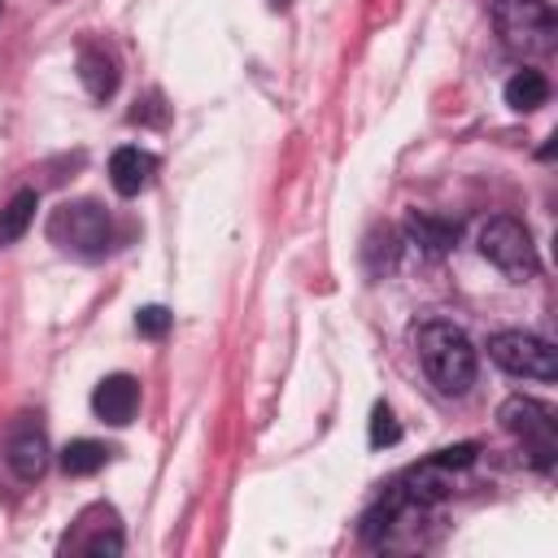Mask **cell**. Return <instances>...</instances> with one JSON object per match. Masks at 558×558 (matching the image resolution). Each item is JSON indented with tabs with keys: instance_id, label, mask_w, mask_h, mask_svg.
Listing matches in <instances>:
<instances>
[{
	"instance_id": "obj_5",
	"label": "cell",
	"mask_w": 558,
	"mask_h": 558,
	"mask_svg": "<svg viewBox=\"0 0 558 558\" xmlns=\"http://www.w3.org/2000/svg\"><path fill=\"white\" fill-rule=\"evenodd\" d=\"M488 357L501 366V371H510V375H519V379H554L558 375V357H554V349H549V340H541V336H532V331H497L493 340H488Z\"/></svg>"
},
{
	"instance_id": "obj_15",
	"label": "cell",
	"mask_w": 558,
	"mask_h": 558,
	"mask_svg": "<svg viewBox=\"0 0 558 558\" xmlns=\"http://www.w3.org/2000/svg\"><path fill=\"white\" fill-rule=\"evenodd\" d=\"M362 257H366V270H371V275L392 270V266H397V235H392L388 227H384V231H371Z\"/></svg>"
},
{
	"instance_id": "obj_17",
	"label": "cell",
	"mask_w": 558,
	"mask_h": 558,
	"mask_svg": "<svg viewBox=\"0 0 558 558\" xmlns=\"http://www.w3.org/2000/svg\"><path fill=\"white\" fill-rule=\"evenodd\" d=\"M135 331L148 336V340H161V336L170 331V310H166V305H144V310L135 314Z\"/></svg>"
},
{
	"instance_id": "obj_14",
	"label": "cell",
	"mask_w": 558,
	"mask_h": 558,
	"mask_svg": "<svg viewBox=\"0 0 558 558\" xmlns=\"http://www.w3.org/2000/svg\"><path fill=\"white\" fill-rule=\"evenodd\" d=\"M109 453H113L109 445L78 436V440H70V445L61 449V471H65V475H92V471H100V466L109 462Z\"/></svg>"
},
{
	"instance_id": "obj_11",
	"label": "cell",
	"mask_w": 558,
	"mask_h": 558,
	"mask_svg": "<svg viewBox=\"0 0 558 558\" xmlns=\"http://www.w3.org/2000/svg\"><path fill=\"white\" fill-rule=\"evenodd\" d=\"M78 78H83V87H87L96 100H105V96L118 92V61H113L105 48H83V52H78Z\"/></svg>"
},
{
	"instance_id": "obj_8",
	"label": "cell",
	"mask_w": 558,
	"mask_h": 558,
	"mask_svg": "<svg viewBox=\"0 0 558 558\" xmlns=\"http://www.w3.org/2000/svg\"><path fill=\"white\" fill-rule=\"evenodd\" d=\"M153 174H157V157L153 153H144L135 144L113 148V157H109V183H113L118 196H140L153 183Z\"/></svg>"
},
{
	"instance_id": "obj_10",
	"label": "cell",
	"mask_w": 558,
	"mask_h": 558,
	"mask_svg": "<svg viewBox=\"0 0 558 558\" xmlns=\"http://www.w3.org/2000/svg\"><path fill=\"white\" fill-rule=\"evenodd\" d=\"M405 235H410L414 248L440 257V253L453 248V240H458V222H449V218H440V214H432V209H414V214L405 218Z\"/></svg>"
},
{
	"instance_id": "obj_3",
	"label": "cell",
	"mask_w": 558,
	"mask_h": 558,
	"mask_svg": "<svg viewBox=\"0 0 558 558\" xmlns=\"http://www.w3.org/2000/svg\"><path fill=\"white\" fill-rule=\"evenodd\" d=\"M493 22H497V35L510 52H523V57H545L554 52V39H558V17L545 0H497L493 4Z\"/></svg>"
},
{
	"instance_id": "obj_18",
	"label": "cell",
	"mask_w": 558,
	"mask_h": 558,
	"mask_svg": "<svg viewBox=\"0 0 558 558\" xmlns=\"http://www.w3.org/2000/svg\"><path fill=\"white\" fill-rule=\"evenodd\" d=\"M432 462H436V466H445V471L471 466V462H475V445H449V449H440Z\"/></svg>"
},
{
	"instance_id": "obj_1",
	"label": "cell",
	"mask_w": 558,
	"mask_h": 558,
	"mask_svg": "<svg viewBox=\"0 0 558 558\" xmlns=\"http://www.w3.org/2000/svg\"><path fill=\"white\" fill-rule=\"evenodd\" d=\"M414 349H418V362H423L427 379L445 397H458V392H466L475 384V349H471L462 327H453V323H423L414 331Z\"/></svg>"
},
{
	"instance_id": "obj_4",
	"label": "cell",
	"mask_w": 558,
	"mask_h": 558,
	"mask_svg": "<svg viewBox=\"0 0 558 558\" xmlns=\"http://www.w3.org/2000/svg\"><path fill=\"white\" fill-rule=\"evenodd\" d=\"M480 253H484L506 279H514V283H523V279H532V275L541 270L536 244H532L527 227H523L519 218H506V214H497V218H488V222L480 227Z\"/></svg>"
},
{
	"instance_id": "obj_13",
	"label": "cell",
	"mask_w": 558,
	"mask_h": 558,
	"mask_svg": "<svg viewBox=\"0 0 558 558\" xmlns=\"http://www.w3.org/2000/svg\"><path fill=\"white\" fill-rule=\"evenodd\" d=\"M545 100H549V83H545L541 70H519V74L506 83V105L519 109V113H532V109H541Z\"/></svg>"
},
{
	"instance_id": "obj_2",
	"label": "cell",
	"mask_w": 558,
	"mask_h": 558,
	"mask_svg": "<svg viewBox=\"0 0 558 558\" xmlns=\"http://www.w3.org/2000/svg\"><path fill=\"white\" fill-rule=\"evenodd\" d=\"M48 240L78 262H100L113 244V218L96 201H65L48 218Z\"/></svg>"
},
{
	"instance_id": "obj_7",
	"label": "cell",
	"mask_w": 558,
	"mask_h": 558,
	"mask_svg": "<svg viewBox=\"0 0 558 558\" xmlns=\"http://www.w3.org/2000/svg\"><path fill=\"white\" fill-rule=\"evenodd\" d=\"M48 436H44V427L26 414L13 432H9V440H4V462H9V471L22 480V484H35L44 471H48Z\"/></svg>"
},
{
	"instance_id": "obj_12",
	"label": "cell",
	"mask_w": 558,
	"mask_h": 558,
	"mask_svg": "<svg viewBox=\"0 0 558 558\" xmlns=\"http://www.w3.org/2000/svg\"><path fill=\"white\" fill-rule=\"evenodd\" d=\"M35 209H39V192L35 187H17L9 196V205L0 209V248L17 244L26 235V227L35 222Z\"/></svg>"
},
{
	"instance_id": "obj_9",
	"label": "cell",
	"mask_w": 558,
	"mask_h": 558,
	"mask_svg": "<svg viewBox=\"0 0 558 558\" xmlns=\"http://www.w3.org/2000/svg\"><path fill=\"white\" fill-rule=\"evenodd\" d=\"M135 405H140V384H135L131 375H105V379L96 384V392H92L96 418H100V423H113V427L131 423Z\"/></svg>"
},
{
	"instance_id": "obj_6",
	"label": "cell",
	"mask_w": 558,
	"mask_h": 558,
	"mask_svg": "<svg viewBox=\"0 0 558 558\" xmlns=\"http://www.w3.org/2000/svg\"><path fill=\"white\" fill-rule=\"evenodd\" d=\"M497 418H501V427H506L510 436L523 440V449L536 458V466H549V462H554V449H558L554 414H549L541 401H532V397H510Z\"/></svg>"
},
{
	"instance_id": "obj_16",
	"label": "cell",
	"mask_w": 558,
	"mask_h": 558,
	"mask_svg": "<svg viewBox=\"0 0 558 558\" xmlns=\"http://www.w3.org/2000/svg\"><path fill=\"white\" fill-rule=\"evenodd\" d=\"M397 440H401V427H397L392 410L388 405H375L371 410V445L384 449V445H397Z\"/></svg>"
}]
</instances>
